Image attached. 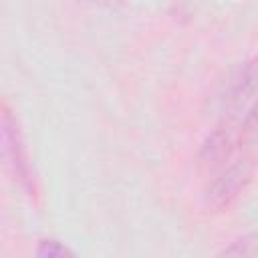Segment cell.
<instances>
[{"instance_id":"cell-1","label":"cell","mask_w":258,"mask_h":258,"mask_svg":"<svg viewBox=\"0 0 258 258\" xmlns=\"http://www.w3.org/2000/svg\"><path fill=\"white\" fill-rule=\"evenodd\" d=\"M2 149H4V157H6L14 177L18 179L22 189L28 194L34 191V173H32V167L28 161L24 137H22L16 117L12 115V111L8 109L6 103L2 105Z\"/></svg>"},{"instance_id":"cell-2","label":"cell","mask_w":258,"mask_h":258,"mask_svg":"<svg viewBox=\"0 0 258 258\" xmlns=\"http://www.w3.org/2000/svg\"><path fill=\"white\" fill-rule=\"evenodd\" d=\"M240 143V121L236 119H224L202 143L198 161L202 169L208 171H220L224 165H228Z\"/></svg>"},{"instance_id":"cell-3","label":"cell","mask_w":258,"mask_h":258,"mask_svg":"<svg viewBox=\"0 0 258 258\" xmlns=\"http://www.w3.org/2000/svg\"><path fill=\"white\" fill-rule=\"evenodd\" d=\"M256 89H258V54L240 62L226 75V81H222L220 91L216 93V105L220 111L236 109L242 103H246Z\"/></svg>"},{"instance_id":"cell-4","label":"cell","mask_w":258,"mask_h":258,"mask_svg":"<svg viewBox=\"0 0 258 258\" xmlns=\"http://www.w3.org/2000/svg\"><path fill=\"white\" fill-rule=\"evenodd\" d=\"M238 155H234L232 161L256 169L258 165V103L244 115L240 121V143H238Z\"/></svg>"},{"instance_id":"cell-5","label":"cell","mask_w":258,"mask_h":258,"mask_svg":"<svg viewBox=\"0 0 258 258\" xmlns=\"http://www.w3.org/2000/svg\"><path fill=\"white\" fill-rule=\"evenodd\" d=\"M216 258H258V234H244L226 246Z\"/></svg>"},{"instance_id":"cell-6","label":"cell","mask_w":258,"mask_h":258,"mask_svg":"<svg viewBox=\"0 0 258 258\" xmlns=\"http://www.w3.org/2000/svg\"><path fill=\"white\" fill-rule=\"evenodd\" d=\"M36 256L38 258H77L71 252V248H67L64 244H60L58 240H42L38 244Z\"/></svg>"}]
</instances>
